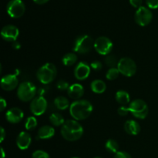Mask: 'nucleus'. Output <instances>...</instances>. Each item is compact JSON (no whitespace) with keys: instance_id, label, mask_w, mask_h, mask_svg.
Returning a JSON list of instances; mask_svg holds the SVG:
<instances>
[{"instance_id":"1","label":"nucleus","mask_w":158,"mask_h":158,"mask_svg":"<svg viewBox=\"0 0 158 158\" xmlns=\"http://www.w3.org/2000/svg\"><path fill=\"white\" fill-rule=\"evenodd\" d=\"M94 110L92 103L86 100H75L69 106V114L75 120L87 119Z\"/></svg>"},{"instance_id":"2","label":"nucleus","mask_w":158,"mask_h":158,"mask_svg":"<svg viewBox=\"0 0 158 158\" xmlns=\"http://www.w3.org/2000/svg\"><path fill=\"white\" fill-rule=\"evenodd\" d=\"M60 133L65 140L73 142L81 138L83 134V128L77 120H67L62 126Z\"/></svg>"},{"instance_id":"3","label":"nucleus","mask_w":158,"mask_h":158,"mask_svg":"<svg viewBox=\"0 0 158 158\" xmlns=\"http://www.w3.org/2000/svg\"><path fill=\"white\" fill-rule=\"evenodd\" d=\"M57 75V69L52 63H47L43 65L38 69L36 77L39 81L43 84H49L56 79Z\"/></svg>"},{"instance_id":"4","label":"nucleus","mask_w":158,"mask_h":158,"mask_svg":"<svg viewBox=\"0 0 158 158\" xmlns=\"http://www.w3.org/2000/svg\"><path fill=\"white\" fill-rule=\"evenodd\" d=\"M36 87L29 81L20 83L17 89V97L21 101H32L36 95Z\"/></svg>"},{"instance_id":"5","label":"nucleus","mask_w":158,"mask_h":158,"mask_svg":"<svg viewBox=\"0 0 158 158\" xmlns=\"http://www.w3.org/2000/svg\"><path fill=\"white\" fill-rule=\"evenodd\" d=\"M94 47V41L89 35H79L73 43V51L80 54H86Z\"/></svg>"},{"instance_id":"6","label":"nucleus","mask_w":158,"mask_h":158,"mask_svg":"<svg viewBox=\"0 0 158 158\" xmlns=\"http://www.w3.org/2000/svg\"><path fill=\"white\" fill-rule=\"evenodd\" d=\"M128 108H129L130 113H131V114L134 117L140 119V120L146 118L148 112H149L148 104L144 100H141V99H136V100H133L130 103Z\"/></svg>"},{"instance_id":"7","label":"nucleus","mask_w":158,"mask_h":158,"mask_svg":"<svg viewBox=\"0 0 158 158\" xmlns=\"http://www.w3.org/2000/svg\"><path fill=\"white\" fill-rule=\"evenodd\" d=\"M117 69L120 74L127 77H131L137 73V64L131 58L124 57L119 60Z\"/></svg>"},{"instance_id":"8","label":"nucleus","mask_w":158,"mask_h":158,"mask_svg":"<svg viewBox=\"0 0 158 158\" xmlns=\"http://www.w3.org/2000/svg\"><path fill=\"white\" fill-rule=\"evenodd\" d=\"M6 11L10 17L18 19L26 12V6L22 0H10L6 6Z\"/></svg>"},{"instance_id":"9","label":"nucleus","mask_w":158,"mask_h":158,"mask_svg":"<svg viewBox=\"0 0 158 158\" xmlns=\"http://www.w3.org/2000/svg\"><path fill=\"white\" fill-rule=\"evenodd\" d=\"M113 46V42L106 36H100L94 41V49L100 55H109L112 51Z\"/></svg>"},{"instance_id":"10","label":"nucleus","mask_w":158,"mask_h":158,"mask_svg":"<svg viewBox=\"0 0 158 158\" xmlns=\"http://www.w3.org/2000/svg\"><path fill=\"white\" fill-rule=\"evenodd\" d=\"M153 19V14L148 8L141 6L137 9L134 15L136 23L140 26H146L151 23Z\"/></svg>"},{"instance_id":"11","label":"nucleus","mask_w":158,"mask_h":158,"mask_svg":"<svg viewBox=\"0 0 158 158\" xmlns=\"http://www.w3.org/2000/svg\"><path fill=\"white\" fill-rule=\"evenodd\" d=\"M47 106V101L44 97H35L31 101L30 110L34 116H40L46 112Z\"/></svg>"},{"instance_id":"12","label":"nucleus","mask_w":158,"mask_h":158,"mask_svg":"<svg viewBox=\"0 0 158 158\" xmlns=\"http://www.w3.org/2000/svg\"><path fill=\"white\" fill-rule=\"evenodd\" d=\"M19 35V29L13 25H6L2 29L1 36L5 41L13 43Z\"/></svg>"},{"instance_id":"13","label":"nucleus","mask_w":158,"mask_h":158,"mask_svg":"<svg viewBox=\"0 0 158 158\" xmlns=\"http://www.w3.org/2000/svg\"><path fill=\"white\" fill-rule=\"evenodd\" d=\"M19 85V80L15 74H8L4 76L1 80L2 89L6 91H12Z\"/></svg>"},{"instance_id":"14","label":"nucleus","mask_w":158,"mask_h":158,"mask_svg":"<svg viewBox=\"0 0 158 158\" xmlns=\"http://www.w3.org/2000/svg\"><path fill=\"white\" fill-rule=\"evenodd\" d=\"M91 68L90 66L87 64V63H84V62H80L74 69V76H75L76 79L78 80H84L89 76L90 73Z\"/></svg>"},{"instance_id":"15","label":"nucleus","mask_w":158,"mask_h":158,"mask_svg":"<svg viewBox=\"0 0 158 158\" xmlns=\"http://www.w3.org/2000/svg\"><path fill=\"white\" fill-rule=\"evenodd\" d=\"M24 113L18 107H12L6 113V119L10 123H18L23 120Z\"/></svg>"},{"instance_id":"16","label":"nucleus","mask_w":158,"mask_h":158,"mask_svg":"<svg viewBox=\"0 0 158 158\" xmlns=\"http://www.w3.org/2000/svg\"><path fill=\"white\" fill-rule=\"evenodd\" d=\"M31 143H32V137H31L30 134L26 131H23L17 136L16 145L19 149L22 150V151L27 150L30 146Z\"/></svg>"},{"instance_id":"17","label":"nucleus","mask_w":158,"mask_h":158,"mask_svg":"<svg viewBox=\"0 0 158 158\" xmlns=\"http://www.w3.org/2000/svg\"><path fill=\"white\" fill-rule=\"evenodd\" d=\"M67 94L68 97L73 100H80L84 94V88L80 83H73L67 89Z\"/></svg>"},{"instance_id":"18","label":"nucleus","mask_w":158,"mask_h":158,"mask_svg":"<svg viewBox=\"0 0 158 158\" xmlns=\"http://www.w3.org/2000/svg\"><path fill=\"white\" fill-rule=\"evenodd\" d=\"M124 130L128 134L136 136L140 132V125L136 120H128L124 123Z\"/></svg>"},{"instance_id":"19","label":"nucleus","mask_w":158,"mask_h":158,"mask_svg":"<svg viewBox=\"0 0 158 158\" xmlns=\"http://www.w3.org/2000/svg\"><path fill=\"white\" fill-rule=\"evenodd\" d=\"M55 134V129L49 125L41 127L38 131V138L41 140H48L52 138Z\"/></svg>"},{"instance_id":"20","label":"nucleus","mask_w":158,"mask_h":158,"mask_svg":"<svg viewBox=\"0 0 158 158\" xmlns=\"http://www.w3.org/2000/svg\"><path fill=\"white\" fill-rule=\"evenodd\" d=\"M91 90L97 94H101L106 91V85L103 80H94L90 84Z\"/></svg>"},{"instance_id":"21","label":"nucleus","mask_w":158,"mask_h":158,"mask_svg":"<svg viewBox=\"0 0 158 158\" xmlns=\"http://www.w3.org/2000/svg\"><path fill=\"white\" fill-rule=\"evenodd\" d=\"M116 100L118 103L121 104V106H125L128 104L131 100V96L127 91L125 90H118L116 93L115 95Z\"/></svg>"},{"instance_id":"22","label":"nucleus","mask_w":158,"mask_h":158,"mask_svg":"<svg viewBox=\"0 0 158 158\" xmlns=\"http://www.w3.org/2000/svg\"><path fill=\"white\" fill-rule=\"evenodd\" d=\"M54 105H55L56 107L58 110H65L67 109L69 106H70L69 100H68L66 97H63V96L57 97L54 100Z\"/></svg>"},{"instance_id":"23","label":"nucleus","mask_w":158,"mask_h":158,"mask_svg":"<svg viewBox=\"0 0 158 158\" xmlns=\"http://www.w3.org/2000/svg\"><path fill=\"white\" fill-rule=\"evenodd\" d=\"M77 56L73 52H69L65 54L62 58V62L66 66H71L75 64L77 61Z\"/></svg>"},{"instance_id":"24","label":"nucleus","mask_w":158,"mask_h":158,"mask_svg":"<svg viewBox=\"0 0 158 158\" xmlns=\"http://www.w3.org/2000/svg\"><path fill=\"white\" fill-rule=\"evenodd\" d=\"M49 121L53 126L60 127L63 126V123H65L66 120H64L63 116L59 113H53L49 117Z\"/></svg>"},{"instance_id":"25","label":"nucleus","mask_w":158,"mask_h":158,"mask_svg":"<svg viewBox=\"0 0 158 158\" xmlns=\"http://www.w3.org/2000/svg\"><path fill=\"white\" fill-rule=\"evenodd\" d=\"M105 148L108 152L116 154V153L118 152L119 144L114 139H109L105 143Z\"/></svg>"},{"instance_id":"26","label":"nucleus","mask_w":158,"mask_h":158,"mask_svg":"<svg viewBox=\"0 0 158 158\" xmlns=\"http://www.w3.org/2000/svg\"><path fill=\"white\" fill-rule=\"evenodd\" d=\"M104 61L106 66H109L110 68L117 67V65H118L119 63L117 57L115 55H112V54H109V55L106 56Z\"/></svg>"},{"instance_id":"27","label":"nucleus","mask_w":158,"mask_h":158,"mask_svg":"<svg viewBox=\"0 0 158 158\" xmlns=\"http://www.w3.org/2000/svg\"><path fill=\"white\" fill-rule=\"evenodd\" d=\"M37 123V119L35 117H29L26 118L25 122V127L28 131H32L36 127Z\"/></svg>"},{"instance_id":"28","label":"nucleus","mask_w":158,"mask_h":158,"mask_svg":"<svg viewBox=\"0 0 158 158\" xmlns=\"http://www.w3.org/2000/svg\"><path fill=\"white\" fill-rule=\"evenodd\" d=\"M119 75L120 72L117 68H110L106 73V78L108 80H114L119 77Z\"/></svg>"},{"instance_id":"29","label":"nucleus","mask_w":158,"mask_h":158,"mask_svg":"<svg viewBox=\"0 0 158 158\" xmlns=\"http://www.w3.org/2000/svg\"><path fill=\"white\" fill-rule=\"evenodd\" d=\"M32 158H50L47 152L42 150H38L32 153Z\"/></svg>"},{"instance_id":"30","label":"nucleus","mask_w":158,"mask_h":158,"mask_svg":"<svg viewBox=\"0 0 158 158\" xmlns=\"http://www.w3.org/2000/svg\"><path fill=\"white\" fill-rule=\"evenodd\" d=\"M56 87L60 90H67L69 87V85L68 82H66L64 80H60L57 82Z\"/></svg>"},{"instance_id":"31","label":"nucleus","mask_w":158,"mask_h":158,"mask_svg":"<svg viewBox=\"0 0 158 158\" xmlns=\"http://www.w3.org/2000/svg\"><path fill=\"white\" fill-rule=\"evenodd\" d=\"M90 68L95 71H100L103 68V65H102L101 62L95 60L90 63Z\"/></svg>"},{"instance_id":"32","label":"nucleus","mask_w":158,"mask_h":158,"mask_svg":"<svg viewBox=\"0 0 158 158\" xmlns=\"http://www.w3.org/2000/svg\"><path fill=\"white\" fill-rule=\"evenodd\" d=\"M117 113H118L119 115L121 116V117H124V116H127L130 113L129 108L126 107L125 106H121L118 108V110H117Z\"/></svg>"},{"instance_id":"33","label":"nucleus","mask_w":158,"mask_h":158,"mask_svg":"<svg viewBox=\"0 0 158 158\" xmlns=\"http://www.w3.org/2000/svg\"><path fill=\"white\" fill-rule=\"evenodd\" d=\"M146 3L150 9H158V0H146Z\"/></svg>"},{"instance_id":"34","label":"nucleus","mask_w":158,"mask_h":158,"mask_svg":"<svg viewBox=\"0 0 158 158\" xmlns=\"http://www.w3.org/2000/svg\"><path fill=\"white\" fill-rule=\"evenodd\" d=\"M114 158H132V157L126 151H118L116 153Z\"/></svg>"},{"instance_id":"35","label":"nucleus","mask_w":158,"mask_h":158,"mask_svg":"<svg viewBox=\"0 0 158 158\" xmlns=\"http://www.w3.org/2000/svg\"><path fill=\"white\" fill-rule=\"evenodd\" d=\"M130 3L133 7L136 8V9H139L142 6V3H143V0H129Z\"/></svg>"},{"instance_id":"36","label":"nucleus","mask_w":158,"mask_h":158,"mask_svg":"<svg viewBox=\"0 0 158 158\" xmlns=\"http://www.w3.org/2000/svg\"><path fill=\"white\" fill-rule=\"evenodd\" d=\"M6 106H7V103L5 100V99L3 97H1L0 99V108H1V111H3L6 108Z\"/></svg>"},{"instance_id":"37","label":"nucleus","mask_w":158,"mask_h":158,"mask_svg":"<svg viewBox=\"0 0 158 158\" xmlns=\"http://www.w3.org/2000/svg\"><path fill=\"white\" fill-rule=\"evenodd\" d=\"M12 46L14 49H16V50H18V49H20V48H21V44H20L19 42L15 41L12 43Z\"/></svg>"},{"instance_id":"38","label":"nucleus","mask_w":158,"mask_h":158,"mask_svg":"<svg viewBox=\"0 0 158 158\" xmlns=\"http://www.w3.org/2000/svg\"><path fill=\"white\" fill-rule=\"evenodd\" d=\"M0 129H1V141H0V142H2L3 140H4L5 137H6V131H5L4 128H3L2 127Z\"/></svg>"},{"instance_id":"39","label":"nucleus","mask_w":158,"mask_h":158,"mask_svg":"<svg viewBox=\"0 0 158 158\" xmlns=\"http://www.w3.org/2000/svg\"><path fill=\"white\" fill-rule=\"evenodd\" d=\"M49 0H33V2L35 3L38 5H43V4H46V2H48Z\"/></svg>"},{"instance_id":"40","label":"nucleus","mask_w":158,"mask_h":158,"mask_svg":"<svg viewBox=\"0 0 158 158\" xmlns=\"http://www.w3.org/2000/svg\"><path fill=\"white\" fill-rule=\"evenodd\" d=\"M1 154H2L1 158H5V157H6V153H5L4 150H3L2 148H1Z\"/></svg>"},{"instance_id":"41","label":"nucleus","mask_w":158,"mask_h":158,"mask_svg":"<svg viewBox=\"0 0 158 158\" xmlns=\"http://www.w3.org/2000/svg\"><path fill=\"white\" fill-rule=\"evenodd\" d=\"M94 158H102V157H94Z\"/></svg>"},{"instance_id":"42","label":"nucleus","mask_w":158,"mask_h":158,"mask_svg":"<svg viewBox=\"0 0 158 158\" xmlns=\"http://www.w3.org/2000/svg\"><path fill=\"white\" fill-rule=\"evenodd\" d=\"M71 158H80V157H71Z\"/></svg>"}]
</instances>
